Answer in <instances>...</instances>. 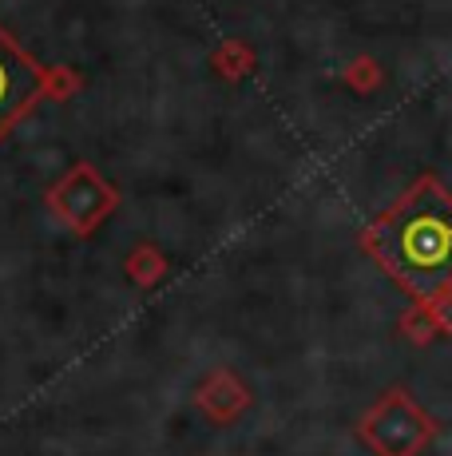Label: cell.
<instances>
[{"label":"cell","mask_w":452,"mask_h":456,"mask_svg":"<svg viewBox=\"0 0 452 456\" xmlns=\"http://www.w3.org/2000/svg\"><path fill=\"white\" fill-rule=\"evenodd\" d=\"M365 247L405 294L437 302L452 286V195L437 179H416L373 223Z\"/></svg>","instance_id":"1"},{"label":"cell","mask_w":452,"mask_h":456,"mask_svg":"<svg viewBox=\"0 0 452 456\" xmlns=\"http://www.w3.org/2000/svg\"><path fill=\"white\" fill-rule=\"evenodd\" d=\"M119 207V191L95 171L92 163H72L56 183L48 187V210L68 226L72 234L88 239L95 226Z\"/></svg>","instance_id":"2"},{"label":"cell","mask_w":452,"mask_h":456,"mask_svg":"<svg viewBox=\"0 0 452 456\" xmlns=\"http://www.w3.org/2000/svg\"><path fill=\"white\" fill-rule=\"evenodd\" d=\"M429 417L408 401L405 389H389L358 425V436L377 456H416V449L429 441Z\"/></svg>","instance_id":"3"},{"label":"cell","mask_w":452,"mask_h":456,"mask_svg":"<svg viewBox=\"0 0 452 456\" xmlns=\"http://www.w3.org/2000/svg\"><path fill=\"white\" fill-rule=\"evenodd\" d=\"M48 68L32 60L12 32L0 24V139L8 135L40 100H44Z\"/></svg>","instance_id":"4"},{"label":"cell","mask_w":452,"mask_h":456,"mask_svg":"<svg viewBox=\"0 0 452 456\" xmlns=\"http://www.w3.org/2000/svg\"><path fill=\"white\" fill-rule=\"evenodd\" d=\"M198 413H206L214 425H234L250 409V389L234 370H214L198 381L195 389Z\"/></svg>","instance_id":"5"},{"label":"cell","mask_w":452,"mask_h":456,"mask_svg":"<svg viewBox=\"0 0 452 456\" xmlns=\"http://www.w3.org/2000/svg\"><path fill=\"white\" fill-rule=\"evenodd\" d=\"M124 270H127V278H132L139 290H155V286L167 278L171 262H167V254L155 247V242H139V247L127 254Z\"/></svg>","instance_id":"6"},{"label":"cell","mask_w":452,"mask_h":456,"mask_svg":"<svg viewBox=\"0 0 452 456\" xmlns=\"http://www.w3.org/2000/svg\"><path fill=\"white\" fill-rule=\"evenodd\" d=\"M211 68L222 80H242L246 72H254V48L246 40H222L211 52Z\"/></svg>","instance_id":"7"},{"label":"cell","mask_w":452,"mask_h":456,"mask_svg":"<svg viewBox=\"0 0 452 456\" xmlns=\"http://www.w3.org/2000/svg\"><path fill=\"white\" fill-rule=\"evenodd\" d=\"M84 87L80 80V72L76 68H48V84H44V100H72L76 92Z\"/></svg>","instance_id":"8"}]
</instances>
